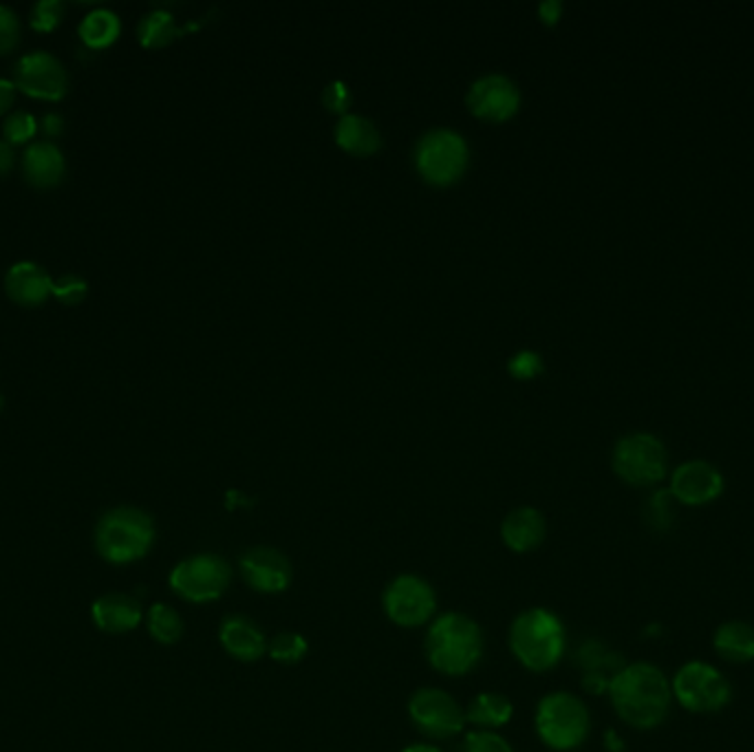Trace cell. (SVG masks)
<instances>
[{
	"label": "cell",
	"instance_id": "obj_15",
	"mask_svg": "<svg viewBox=\"0 0 754 752\" xmlns=\"http://www.w3.org/2000/svg\"><path fill=\"white\" fill-rule=\"evenodd\" d=\"M468 106L484 119L501 122L517 111L519 91L503 76H486L473 84L468 93Z\"/></svg>",
	"mask_w": 754,
	"mask_h": 752
},
{
	"label": "cell",
	"instance_id": "obj_13",
	"mask_svg": "<svg viewBox=\"0 0 754 752\" xmlns=\"http://www.w3.org/2000/svg\"><path fill=\"white\" fill-rule=\"evenodd\" d=\"M669 490L677 504L697 508L712 504L723 493V477L712 464L693 460L675 468Z\"/></svg>",
	"mask_w": 754,
	"mask_h": 752
},
{
	"label": "cell",
	"instance_id": "obj_43",
	"mask_svg": "<svg viewBox=\"0 0 754 752\" xmlns=\"http://www.w3.org/2000/svg\"><path fill=\"white\" fill-rule=\"evenodd\" d=\"M3 406H5V397H3V393H0V410H3Z\"/></svg>",
	"mask_w": 754,
	"mask_h": 752
},
{
	"label": "cell",
	"instance_id": "obj_19",
	"mask_svg": "<svg viewBox=\"0 0 754 752\" xmlns=\"http://www.w3.org/2000/svg\"><path fill=\"white\" fill-rule=\"evenodd\" d=\"M93 623L106 634H126L141 623V608L126 593L100 595L91 608Z\"/></svg>",
	"mask_w": 754,
	"mask_h": 752
},
{
	"label": "cell",
	"instance_id": "obj_35",
	"mask_svg": "<svg viewBox=\"0 0 754 752\" xmlns=\"http://www.w3.org/2000/svg\"><path fill=\"white\" fill-rule=\"evenodd\" d=\"M541 358L532 351H523L519 354L512 362H510V371L517 375V378H532L541 371Z\"/></svg>",
	"mask_w": 754,
	"mask_h": 752
},
{
	"label": "cell",
	"instance_id": "obj_39",
	"mask_svg": "<svg viewBox=\"0 0 754 752\" xmlns=\"http://www.w3.org/2000/svg\"><path fill=\"white\" fill-rule=\"evenodd\" d=\"M14 162H16L14 146L5 139H0V177L8 175L14 169Z\"/></svg>",
	"mask_w": 754,
	"mask_h": 752
},
{
	"label": "cell",
	"instance_id": "obj_41",
	"mask_svg": "<svg viewBox=\"0 0 754 752\" xmlns=\"http://www.w3.org/2000/svg\"><path fill=\"white\" fill-rule=\"evenodd\" d=\"M605 745H607L610 752H623V750H625V741H623L614 730H610V732L605 734Z\"/></svg>",
	"mask_w": 754,
	"mask_h": 752
},
{
	"label": "cell",
	"instance_id": "obj_11",
	"mask_svg": "<svg viewBox=\"0 0 754 752\" xmlns=\"http://www.w3.org/2000/svg\"><path fill=\"white\" fill-rule=\"evenodd\" d=\"M384 610L399 627L424 625L434 612L432 587L419 576L404 574L388 585L384 593Z\"/></svg>",
	"mask_w": 754,
	"mask_h": 752
},
{
	"label": "cell",
	"instance_id": "obj_7",
	"mask_svg": "<svg viewBox=\"0 0 754 752\" xmlns=\"http://www.w3.org/2000/svg\"><path fill=\"white\" fill-rule=\"evenodd\" d=\"M614 471L631 486H656L666 477V448L656 435H627L614 450Z\"/></svg>",
	"mask_w": 754,
	"mask_h": 752
},
{
	"label": "cell",
	"instance_id": "obj_17",
	"mask_svg": "<svg viewBox=\"0 0 754 752\" xmlns=\"http://www.w3.org/2000/svg\"><path fill=\"white\" fill-rule=\"evenodd\" d=\"M5 291L19 305H43L54 291V280L47 269L34 261H19L5 274Z\"/></svg>",
	"mask_w": 754,
	"mask_h": 752
},
{
	"label": "cell",
	"instance_id": "obj_9",
	"mask_svg": "<svg viewBox=\"0 0 754 752\" xmlns=\"http://www.w3.org/2000/svg\"><path fill=\"white\" fill-rule=\"evenodd\" d=\"M417 169L432 184L455 182L468 160L466 141L452 130L439 128L428 135L417 146Z\"/></svg>",
	"mask_w": 754,
	"mask_h": 752
},
{
	"label": "cell",
	"instance_id": "obj_6",
	"mask_svg": "<svg viewBox=\"0 0 754 752\" xmlns=\"http://www.w3.org/2000/svg\"><path fill=\"white\" fill-rule=\"evenodd\" d=\"M536 728L549 748L571 750L589 734V710L571 693H552L538 704Z\"/></svg>",
	"mask_w": 754,
	"mask_h": 752
},
{
	"label": "cell",
	"instance_id": "obj_26",
	"mask_svg": "<svg viewBox=\"0 0 754 752\" xmlns=\"http://www.w3.org/2000/svg\"><path fill=\"white\" fill-rule=\"evenodd\" d=\"M137 36H139V43L148 49H158V47L169 45L177 36V25H175L173 14L166 10H155L146 14L137 27Z\"/></svg>",
	"mask_w": 754,
	"mask_h": 752
},
{
	"label": "cell",
	"instance_id": "obj_16",
	"mask_svg": "<svg viewBox=\"0 0 754 752\" xmlns=\"http://www.w3.org/2000/svg\"><path fill=\"white\" fill-rule=\"evenodd\" d=\"M578 664L584 671L582 686L591 695L610 693L614 678L627 667L620 653L610 651L605 645L598 643V640H589L580 647Z\"/></svg>",
	"mask_w": 754,
	"mask_h": 752
},
{
	"label": "cell",
	"instance_id": "obj_27",
	"mask_svg": "<svg viewBox=\"0 0 754 752\" xmlns=\"http://www.w3.org/2000/svg\"><path fill=\"white\" fill-rule=\"evenodd\" d=\"M148 632L162 645H175L184 634V621L173 608L155 605L148 612Z\"/></svg>",
	"mask_w": 754,
	"mask_h": 752
},
{
	"label": "cell",
	"instance_id": "obj_4",
	"mask_svg": "<svg viewBox=\"0 0 754 752\" xmlns=\"http://www.w3.org/2000/svg\"><path fill=\"white\" fill-rule=\"evenodd\" d=\"M510 645L521 664L532 671H547L558 664L565 651L562 623L547 610H530L514 621Z\"/></svg>",
	"mask_w": 754,
	"mask_h": 752
},
{
	"label": "cell",
	"instance_id": "obj_28",
	"mask_svg": "<svg viewBox=\"0 0 754 752\" xmlns=\"http://www.w3.org/2000/svg\"><path fill=\"white\" fill-rule=\"evenodd\" d=\"M675 504L671 490H656L645 506L647 523L658 532H666L675 521Z\"/></svg>",
	"mask_w": 754,
	"mask_h": 752
},
{
	"label": "cell",
	"instance_id": "obj_24",
	"mask_svg": "<svg viewBox=\"0 0 754 752\" xmlns=\"http://www.w3.org/2000/svg\"><path fill=\"white\" fill-rule=\"evenodd\" d=\"M119 30H121L119 16L106 8H97L82 19L78 34L86 47L104 49L117 41Z\"/></svg>",
	"mask_w": 754,
	"mask_h": 752
},
{
	"label": "cell",
	"instance_id": "obj_22",
	"mask_svg": "<svg viewBox=\"0 0 754 752\" xmlns=\"http://www.w3.org/2000/svg\"><path fill=\"white\" fill-rule=\"evenodd\" d=\"M715 653L730 664H747L754 660V627L743 621L723 623L712 638Z\"/></svg>",
	"mask_w": 754,
	"mask_h": 752
},
{
	"label": "cell",
	"instance_id": "obj_8",
	"mask_svg": "<svg viewBox=\"0 0 754 752\" xmlns=\"http://www.w3.org/2000/svg\"><path fill=\"white\" fill-rule=\"evenodd\" d=\"M232 578L230 565L214 554L182 560L171 574V587L190 603H210L223 595Z\"/></svg>",
	"mask_w": 754,
	"mask_h": 752
},
{
	"label": "cell",
	"instance_id": "obj_12",
	"mask_svg": "<svg viewBox=\"0 0 754 752\" xmlns=\"http://www.w3.org/2000/svg\"><path fill=\"white\" fill-rule=\"evenodd\" d=\"M413 724L430 737H452L462 732L466 715L462 706L439 689H421L408 704Z\"/></svg>",
	"mask_w": 754,
	"mask_h": 752
},
{
	"label": "cell",
	"instance_id": "obj_5",
	"mask_svg": "<svg viewBox=\"0 0 754 752\" xmlns=\"http://www.w3.org/2000/svg\"><path fill=\"white\" fill-rule=\"evenodd\" d=\"M671 691L682 708L697 715L719 713L730 704L732 697V689L726 675L712 664L699 660L684 664L675 673V678L671 680Z\"/></svg>",
	"mask_w": 754,
	"mask_h": 752
},
{
	"label": "cell",
	"instance_id": "obj_40",
	"mask_svg": "<svg viewBox=\"0 0 754 752\" xmlns=\"http://www.w3.org/2000/svg\"><path fill=\"white\" fill-rule=\"evenodd\" d=\"M560 14V3H554V0H549V3H543L541 5V16L547 21V23H554Z\"/></svg>",
	"mask_w": 754,
	"mask_h": 752
},
{
	"label": "cell",
	"instance_id": "obj_31",
	"mask_svg": "<svg viewBox=\"0 0 754 752\" xmlns=\"http://www.w3.org/2000/svg\"><path fill=\"white\" fill-rule=\"evenodd\" d=\"M65 14V3L60 0H40L32 8V27L36 32H54Z\"/></svg>",
	"mask_w": 754,
	"mask_h": 752
},
{
	"label": "cell",
	"instance_id": "obj_29",
	"mask_svg": "<svg viewBox=\"0 0 754 752\" xmlns=\"http://www.w3.org/2000/svg\"><path fill=\"white\" fill-rule=\"evenodd\" d=\"M308 640L298 634H278L269 645V656L280 664H295L305 658Z\"/></svg>",
	"mask_w": 754,
	"mask_h": 752
},
{
	"label": "cell",
	"instance_id": "obj_33",
	"mask_svg": "<svg viewBox=\"0 0 754 752\" xmlns=\"http://www.w3.org/2000/svg\"><path fill=\"white\" fill-rule=\"evenodd\" d=\"M21 41V19L10 5H0V54H10Z\"/></svg>",
	"mask_w": 754,
	"mask_h": 752
},
{
	"label": "cell",
	"instance_id": "obj_37",
	"mask_svg": "<svg viewBox=\"0 0 754 752\" xmlns=\"http://www.w3.org/2000/svg\"><path fill=\"white\" fill-rule=\"evenodd\" d=\"M16 82L14 80H8V78H0V115H3L5 111L12 108L14 100H16Z\"/></svg>",
	"mask_w": 754,
	"mask_h": 752
},
{
	"label": "cell",
	"instance_id": "obj_10",
	"mask_svg": "<svg viewBox=\"0 0 754 752\" xmlns=\"http://www.w3.org/2000/svg\"><path fill=\"white\" fill-rule=\"evenodd\" d=\"M14 82L23 93L47 102L62 100L69 89L65 65L54 54L43 49L30 51L16 62Z\"/></svg>",
	"mask_w": 754,
	"mask_h": 752
},
{
	"label": "cell",
	"instance_id": "obj_1",
	"mask_svg": "<svg viewBox=\"0 0 754 752\" xmlns=\"http://www.w3.org/2000/svg\"><path fill=\"white\" fill-rule=\"evenodd\" d=\"M612 704L623 721L638 730L660 726L671 708L673 691L666 675L649 664H627L610 686Z\"/></svg>",
	"mask_w": 754,
	"mask_h": 752
},
{
	"label": "cell",
	"instance_id": "obj_21",
	"mask_svg": "<svg viewBox=\"0 0 754 752\" xmlns=\"http://www.w3.org/2000/svg\"><path fill=\"white\" fill-rule=\"evenodd\" d=\"M501 536L510 549L532 552L545 539V519L534 508H519L503 521Z\"/></svg>",
	"mask_w": 754,
	"mask_h": 752
},
{
	"label": "cell",
	"instance_id": "obj_20",
	"mask_svg": "<svg viewBox=\"0 0 754 752\" xmlns=\"http://www.w3.org/2000/svg\"><path fill=\"white\" fill-rule=\"evenodd\" d=\"M221 643L230 656L243 662L258 660L267 649L263 632L243 616H232L221 625Z\"/></svg>",
	"mask_w": 754,
	"mask_h": 752
},
{
	"label": "cell",
	"instance_id": "obj_25",
	"mask_svg": "<svg viewBox=\"0 0 754 752\" xmlns=\"http://www.w3.org/2000/svg\"><path fill=\"white\" fill-rule=\"evenodd\" d=\"M512 717V704L506 695L482 693L468 708V719L484 728H497L508 724Z\"/></svg>",
	"mask_w": 754,
	"mask_h": 752
},
{
	"label": "cell",
	"instance_id": "obj_14",
	"mask_svg": "<svg viewBox=\"0 0 754 752\" xmlns=\"http://www.w3.org/2000/svg\"><path fill=\"white\" fill-rule=\"evenodd\" d=\"M243 578L263 593H280L291 582L289 560L271 547H254L241 558Z\"/></svg>",
	"mask_w": 754,
	"mask_h": 752
},
{
	"label": "cell",
	"instance_id": "obj_2",
	"mask_svg": "<svg viewBox=\"0 0 754 752\" xmlns=\"http://www.w3.org/2000/svg\"><path fill=\"white\" fill-rule=\"evenodd\" d=\"M426 651L437 671L445 675H464L479 662L484 638L471 618L462 614H445L430 627Z\"/></svg>",
	"mask_w": 754,
	"mask_h": 752
},
{
	"label": "cell",
	"instance_id": "obj_32",
	"mask_svg": "<svg viewBox=\"0 0 754 752\" xmlns=\"http://www.w3.org/2000/svg\"><path fill=\"white\" fill-rule=\"evenodd\" d=\"M89 291V285L82 276L78 274H62L60 278L54 280V296L60 300V303H67V305H78L80 300L86 296Z\"/></svg>",
	"mask_w": 754,
	"mask_h": 752
},
{
	"label": "cell",
	"instance_id": "obj_34",
	"mask_svg": "<svg viewBox=\"0 0 754 752\" xmlns=\"http://www.w3.org/2000/svg\"><path fill=\"white\" fill-rule=\"evenodd\" d=\"M466 752H514L512 745L492 730H475L466 737Z\"/></svg>",
	"mask_w": 754,
	"mask_h": 752
},
{
	"label": "cell",
	"instance_id": "obj_23",
	"mask_svg": "<svg viewBox=\"0 0 754 752\" xmlns=\"http://www.w3.org/2000/svg\"><path fill=\"white\" fill-rule=\"evenodd\" d=\"M338 143L353 155H369L380 146L378 128L360 115H347L336 128Z\"/></svg>",
	"mask_w": 754,
	"mask_h": 752
},
{
	"label": "cell",
	"instance_id": "obj_42",
	"mask_svg": "<svg viewBox=\"0 0 754 752\" xmlns=\"http://www.w3.org/2000/svg\"><path fill=\"white\" fill-rule=\"evenodd\" d=\"M404 752H441V750L428 743H415V745H408Z\"/></svg>",
	"mask_w": 754,
	"mask_h": 752
},
{
	"label": "cell",
	"instance_id": "obj_18",
	"mask_svg": "<svg viewBox=\"0 0 754 752\" xmlns=\"http://www.w3.org/2000/svg\"><path fill=\"white\" fill-rule=\"evenodd\" d=\"M65 155L62 150L51 141H34L25 148L23 173L27 182L36 188H54L65 175Z\"/></svg>",
	"mask_w": 754,
	"mask_h": 752
},
{
	"label": "cell",
	"instance_id": "obj_38",
	"mask_svg": "<svg viewBox=\"0 0 754 752\" xmlns=\"http://www.w3.org/2000/svg\"><path fill=\"white\" fill-rule=\"evenodd\" d=\"M40 130L47 135V137H58L62 135L65 130V119L58 115V113H45V117L40 119Z\"/></svg>",
	"mask_w": 754,
	"mask_h": 752
},
{
	"label": "cell",
	"instance_id": "obj_36",
	"mask_svg": "<svg viewBox=\"0 0 754 752\" xmlns=\"http://www.w3.org/2000/svg\"><path fill=\"white\" fill-rule=\"evenodd\" d=\"M323 102L332 108V111H345L351 102V95H349V89L343 84V82H334L325 89L323 93Z\"/></svg>",
	"mask_w": 754,
	"mask_h": 752
},
{
	"label": "cell",
	"instance_id": "obj_3",
	"mask_svg": "<svg viewBox=\"0 0 754 752\" xmlns=\"http://www.w3.org/2000/svg\"><path fill=\"white\" fill-rule=\"evenodd\" d=\"M155 523L143 510L121 506L108 510L95 528L97 554L115 565L139 560L153 547Z\"/></svg>",
	"mask_w": 754,
	"mask_h": 752
},
{
	"label": "cell",
	"instance_id": "obj_30",
	"mask_svg": "<svg viewBox=\"0 0 754 752\" xmlns=\"http://www.w3.org/2000/svg\"><path fill=\"white\" fill-rule=\"evenodd\" d=\"M40 122L30 113V111H14L8 115L3 124V139L10 141L12 146L16 143H27L34 139L38 132Z\"/></svg>",
	"mask_w": 754,
	"mask_h": 752
}]
</instances>
